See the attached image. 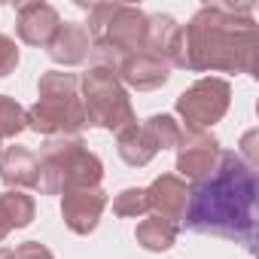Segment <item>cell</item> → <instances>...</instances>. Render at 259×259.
<instances>
[{
	"mask_svg": "<svg viewBox=\"0 0 259 259\" xmlns=\"http://www.w3.org/2000/svg\"><path fill=\"white\" fill-rule=\"evenodd\" d=\"M256 204H259V177L241 162L238 153H220V162L210 177L189 186L186 229L198 235L229 238L247 250L256 241Z\"/></svg>",
	"mask_w": 259,
	"mask_h": 259,
	"instance_id": "obj_1",
	"label": "cell"
},
{
	"mask_svg": "<svg viewBox=\"0 0 259 259\" xmlns=\"http://www.w3.org/2000/svg\"><path fill=\"white\" fill-rule=\"evenodd\" d=\"M259 31L247 4H204L183 28V70L253 73Z\"/></svg>",
	"mask_w": 259,
	"mask_h": 259,
	"instance_id": "obj_2",
	"label": "cell"
},
{
	"mask_svg": "<svg viewBox=\"0 0 259 259\" xmlns=\"http://www.w3.org/2000/svg\"><path fill=\"white\" fill-rule=\"evenodd\" d=\"M104 180L101 159L85 147L79 135L46 138L37 156V189L40 195H61L73 189H89Z\"/></svg>",
	"mask_w": 259,
	"mask_h": 259,
	"instance_id": "obj_3",
	"label": "cell"
},
{
	"mask_svg": "<svg viewBox=\"0 0 259 259\" xmlns=\"http://www.w3.org/2000/svg\"><path fill=\"white\" fill-rule=\"evenodd\" d=\"M25 122L31 132L46 138L79 135L85 122L79 76L64 70H46L37 82V104L25 110Z\"/></svg>",
	"mask_w": 259,
	"mask_h": 259,
	"instance_id": "obj_4",
	"label": "cell"
},
{
	"mask_svg": "<svg viewBox=\"0 0 259 259\" xmlns=\"http://www.w3.org/2000/svg\"><path fill=\"white\" fill-rule=\"evenodd\" d=\"M79 95L89 125L107 128V132H122V128L135 125V104L113 70L89 67L79 79Z\"/></svg>",
	"mask_w": 259,
	"mask_h": 259,
	"instance_id": "obj_5",
	"label": "cell"
},
{
	"mask_svg": "<svg viewBox=\"0 0 259 259\" xmlns=\"http://www.w3.org/2000/svg\"><path fill=\"white\" fill-rule=\"evenodd\" d=\"M89 22L82 25L92 37V43H107L119 55L141 52L144 49V31H147V13L125 4H92L85 7Z\"/></svg>",
	"mask_w": 259,
	"mask_h": 259,
	"instance_id": "obj_6",
	"label": "cell"
},
{
	"mask_svg": "<svg viewBox=\"0 0 259 259\" xmlns=\"http://www.w3.org/2000/svg\"><path fill=\"white\" fill-rule=\"evenodd\" d=\"M232 104V85L223 76H201L195 79L186 92L177 95V116L186 122L183 128L192 132H204V128L217 125Z\"/></svg>",
	"mask_w": 259,
	"mask_h": 259,
	"instance_id": "obj_7",
	"label": "cell"
},
{
	"mask_svg": "<svg viewBox=\"0 0 259 259\" xmlns=\"http://www.w3.org/2000/svg\"><path fill=\"white\" fill-rule=\"evenodd\" d=\"M220 153L223 150H220V141L213 135L183 128V138L177 144V177L201 183L204 177L213 174V168L220 162Z\"/></svg>",
	"mask_w": 259,
	"mask_h": 259,
	"instance_id": "obj_8",
	"label": "cell"
},
{
	"mask_svg": "<svg viewBox=\"0 0 259 259\" xmlns=\"http://www.w3.org/2000/svg\"><path fill=\"white\" fill-rule=\"evenodd\" d=\"M104 207H107V192L101 186L73 189V192H64L61 220L73 235H92L98 229V223H101Z\"/></svg>",
	"mask_w": 259,
	"mask_h": 259,
	"instance_id": "obj_9",
	"label": "cell"
},
{
	"mask_svg": "<svg viewBox=\"0 0 259 259\" xmlns=\"http://www.w3.org/2000/svg\"><path fill=\"white\" fill-rule=\"evenodd\" d=\"M144 52L162 58L168 67H183V25H177L174 16H147Z\"/></svg>",
	"mask_w": 259,
	"mask_h": 259,
	"instance_id": "obj_10",
	"label": "cell"
},
{
	"mask_svg": "<svg viewBox=\"0 0 259 259\" xmlns=\"http://www.w3.org/2000/svg\"><path fill=\"white\" fill-rule=\"evenodd\" d=\"M113 73L119 76L122 85H132V89H138V92L162 89V85L171 79V67H168L162 58H156V55H150V52H144V49H141V52L122 55V61L116 64Z\"/></svg>",
	"mask_w": 259,
	"mask_h": 259,
	"instance_id": "obj_11",
	"label": "cell"
},
{
	"mask_svg": "<svg viewBox=\"0 0 259 259\" xmlns=\"http://www.w3.org/2000/svg\"><path fill=\"white\" fill-rule=\"evenodd\" d=\"M147 198H150L153 217H159L171 226H180L186 217V204H189V186L177 174H159L150 183Z\"/></svg>",
	"mask_w": 259,
	"mask_h": 259,
	"instance_id": "obj_12",
	"label": "cell"
},
{
	"mask_svg": "<svg viewBox=\"0 0 259 259\" xmlns=\"http://www.w3.org/2000/svg\"><path fill=\"white\" fill-rule=\"evenodd\" d=\"M61 25V16L52 4H43V0H31V4H22L16 13V31L19 40L28 46H49L55 31Z\"/></svg>",
	"mask_w": 259,
	"mask_h": 259,
	"instance_id": "obj_13",
	"label": "cell"
},
{
	"mask_svg": "<svg viewBox=\"0 0 259 259\" xmlns=\"http://www.w3.org/2000/svg\"><path fill=\"white\" fill-rule=\"evenodd\" d=\"M49 49V58L55 64H64V67H73V64H82L92 52V37L89 31L79 25V22H61L52 43L46 46Z\"/></svg>",
	"mask_w": 259,
	"mask_h": 259,
	"instance_id": "obj_14",
	"label": "cell"
},
{
	"mask_svg": "<svg viewBox=\"0 0 259 259\" xmlns=\"http://www.w3.org/2000/svg\"><path fill=\"white\" fill-rule=\"evenodd\" d=\"M116 150H119V159L125 165H132V168H147L156 153H159V144L156 138L150 135V128L147 125H128L122 128V132H116Z\"/></svg>",
	"mask_w": 259,
	"mask_h": 259,
	"instance_id": "obj_15",
	"label": "cell"
},
{
	"mask_svg": "<svg viewBox=\"0 0 259 259\" xmlns=\"http://www.w3.org/2000/svg\"><path fill=\"white\" fill-rule=\"evenodd\" d=\"M0 180L10 189H37V153L28 147H7L0 153Z\"/></svg>",
	"mask_w": 259,
	"mask_h": 259,
	"instance_id": "obj_16",
	"label": "cell"
},
{
	"mask_svg": "<svg viewBox=\"0 0 259 259\" xmlns=\"http://www.w3.org/2000/svg\"><path fill=\"white\" fill-rule=\"evenodd\" d=\"M135 238H138V244H141L144 250H150V253H165V250H171L174 241H177V226H171V223H165V220H159V217H147V220L138 223Z\"/></svg>",
	"mask_w": 259,
	"mask_h": 259,
	"instance_id": "obj_17",
	"label": "cell"
},
{
	"mask_svg": "<svg viewBox=\"0 0 259 259\" xmlns=\"http://www.w3.org/2000/svg\"><path fill=\"white\" fill-rule=\"evenodd\" d=\"M0 207H4L7 220L13 229H28L37 217V204L31 195H25L22 189H7V192H0Z\"/></svg>",
	"mask_w": 259,
	"mask_h": 259,
	"instance_id": "obj_18",
	"label": "cell"
},
{
	"mask_svg": "<svg viewBox=\"0 0 259 259\" xmlns=\"http://www.w3.org/2000/svg\"><path fill=\"white\" fill-rule=\"evenodd\" d=\"M25 128H28V122H25V107H22L16 98H10V95H0V141L19 138Z\"/></svg>",
	"mask_w": 259,
	"mask_h": 259,
	"instance_id": "obj_19",
	"label": "cell"
},
{
	"mask_svg": "<svg viewBox=\"0 0 259 259\" xmlns=\"http://www.w3.org/2000/svg\"><path fill=\"white\" fill-rule=\"evenodd\" d=\"M144 125L150 128V135L156 138L159 150H177V144H180V138H183V125H180L174 116L156 113V116H150Z\"/></svg>",
	"mask_w": 259,
	"mask_h": 259,
	"instance_id": "obj_20",
	"label": "cell"
},
{
	"mask_svg": "<svg viewBox=\"0 0 259 259\" xmlns=\"http://www.w3.org/2000/svg\"><path fill=\"white\" fill-rule=\"evenodd\" d=\"M147 210H150V198H147V189H141V186H128L113 198L116 217H144Z\"/></svg>",
	"mask_w": 259,
	"mask_h": 259,
	"instance_id": "obj_21",
	"label": "cell"
},
{
	"mask_svg": "<svg viewBox=\"0 0 259 259\" xmlns=\"http://www.w3.org/2000/svg\"><path fill=\"white\" fill-rule=\"evenodd\" d=\"M16 67H19V46H16L13 37L0 34V79L10 76Z\"/></svg>",
	"mask_w": 259,
	"mask_h": 259,
	"instance_id": "obj_22",
	"label": "cell"
},
{
	"mask_svg": "<svg viewBox=\"0 0 259 259\" xmlns=\"http://www.w3.org/2000/svg\"><path fill=\"white\" fill-rule=\"evenodd\" d=\"M13 259H55V256H52V250H49L46 244H40V241H25V244H19V247L13 250Z\"/></svg>",
	"mask_w": 259,
	"mask_h": 259,
	"instance_id": "obj_23",
	"label": "cell"
},
{
	"mask_svg": "<svg viewBox=\"0 0 259 259\" xmlns=\"http://www.w3.org/2000/svg\"><path fill=\"white\" fill-rule=\"evenodd\" d=\"M13 232V226H10V220H7V213H4V207H0V244L7 241V235Z\"/></svg>",
	"mask_w": 259,
	"mask_h": 259,
	"instance_id": "obj_24",
	"label": "cell"
},
{
	"mask_svg": "<svg viewBox=\"0 0 259 259\" xmlns=\"http://www.w3.org/2000/svg\"><path fill=\"white\" fill-rule=\"evenodd\" d=\"M0 259H13V250L10 247H0Z\"/></svg>",
	"mask_w": 259,
	"mask_h": 259,
	"instance_id": "obj_25",
	"label": "cell"
}]
</instances>
